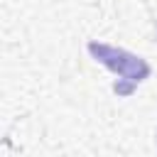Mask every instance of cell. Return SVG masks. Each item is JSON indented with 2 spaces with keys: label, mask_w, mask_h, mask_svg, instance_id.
Listing matches in <instances>:
<instances>
[{
  "label": "cell",
  "mask_w": 157,
  "mask_h": 157,
  "mask_svg": "<svg viewBox=\"0 0 157 157\" xmlns=\"http://www.w3.org/2000/svg\"><path fill=\"white\" fill-rule=\"evenodd\" d=\"M88 52L96 56V61H101L103 66H108L110 71L123 76V83H115V93L118 96H130L137 88V83H142L150 76V64L142 56L130 54V52H125L120 47L88 42Z\"/></svg>",
  "instance_id": "cell-1"
}]
</instances>
